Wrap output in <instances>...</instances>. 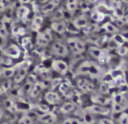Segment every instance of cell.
<instances>
[{"mask_svg":"<svg viewBox=\"0 0 128 124\" xmlns=\"http://www.w3.org/2000/svg\"><path fill=\"white\" fill-rule=\"evenodd\" d=\"M112 112L113 113H123L124 109L128 108V99L126 94L116 93L112 99Z\"/></svg>","mask_w":128,"mask_h":124,"instance_id":"cell-1","label":"cell"},{"mask_svg":"<svg viewBox=\"0 0 128 124\" xmlns=\"http://www.w3.org/2000/svg\"><path fill=\"white\" fill-rule=\"evenodd\" d=\"M77 72L81 74H89L92 77H98L102 74V69L100 68V66L90 61L82 63L79 66Z\"/></svg>","mask_w":128,"mask_h":124,"instance_id":"cell-2","label":"cell"},{"mask_svg":"<svg viewBox=\"0 0 128 124\" xmlns=\"http://www.w3.org/2000/svg\"><path fill=\"white\" fill-rule=\"evenodd\" d=\"M29 65H30V62L28 61H23L20 64L17 65V71L14 75V81L16 83H20L26 78Z\"/></svg>","mask_w":128,"mask_h":124,"instance_id":"cell-3","label":"cell"},{"mask_svg":"<svg viewBox=\"0 0 128 124\" xmlns=\"http://www.w3.org/2000/svg\"><path fill=\"white\" fill-rule=\"evenodd\" d=\"M68 45L74 53H81L85 50V43L77 38H70L68 39Z\"/></svg>","mask_w":128,"mask_h":124,"instance_id":"cell-4","label":"cell"},{"mask_svg":"<svg viewBox=\"0 0 128 124\" xmlns=\"http://www.w3.org/2000/svg\"><path fill=\"white\" fill-rule=\"evenodd\" d=\"M86 111L89 114H92V115H104L106 116L110 114V109L109 108H106L104 106H100V105H92L88 108H86Z\"/></svg>","mask_w":128,"mask_h":124,"instance_id":"cell-5","label":"cell"},{"mask_svg":"<svg viewBox=\"0 0 128 124\" xmlns=\"http://www.w3.org/2000/svg\"><path fill=\"white\" fill-rule=\"evenodd\" d=\"M52 68L54 70L56 73H59L60 74L65 75L68 70V64L63 60H54L52 62Z\"/></svg>","mask_w":128,"mask_h":124,"instance_id":"cell-6","label":"cell"},{"mask_svg":"<svg viewBox=\"0 0 128 124\" xmlns=\"http://www.w3.org/2000/svg\"><path fill=\"white\" fill-rule=\"evenodd\" d=\"M3 53L6 56L10 57V58L18 59L20 57V54H21V52H20V47L17 45L12 44L3 50Z\"/></svg>","mask_w":128,"mask_h":124,"instance_id":"cell-7","label":"cell"},{"mask_svg":"<svg viewBox=\"0 0 128 124\" xmlns=\"http://www.w3.org/2000/svg\"><path fill=\"white\" fill-rule=\"evenodd\" d=\"M38 121L44 124H54L57 121V116L53 112H48L38 117Z\"/></svg>","mask_w":128,"mask_h":124,"instance_id":"cell-8","label":"cell"},{"mask_svg":"<svg viewBox=\"0 0 128 124\" xmlns=\"http://www.w3.org/2000/svg\"><path fill=\"white\" fill-rule=\"evenodd\" d=\"M77 87L84 93H89L94 90V84L86 79H79L77 80Z\"/></svg>","mask_w":128,"mask_h":124,"instance_id":"cell-9","label":"cell"},{"mask_svg":"<svg viewBox=\"0 0 128 124\" xmlns=\"http://www.w3.org/2000/svg\"><path fill=\"white\" fill-rule=\"evenodd\" d=\"M53 49L54 53L60 57H65L68 53V50L65 45H63L60 42H55L53 44Z\"/></svg>","mask_w":128,"mask_h":124,"instance_id":"cell-10","label":"cell"},{"mask_svg":"<svg viewBox=\"0 0 128 124\" xmlns=\"http://www.w3.org/2000/svg\"><path fill=\"white\" fill-rule=\"evenodd\" d=\"M73 25L76 29H84L89 25V22L88 19L84 15H81L79 17H76L72 22Z\"/></svg>","mask_w":128,"mask_h":124,"instance_id":"cell-11","label":"cell"},{"mask_svg":"<svg viewBox=\"0 0 128 124\" xmlns=\"http://www.w3.org/2000/svg\"><path fill=\"white\" fill-rule=\"evenodd\" d=\"M60 3V0H50L49 2L45 4L44 5L41 7V12L44 14H48L51 13L52 11H54V10L56 8V6Z\"/></svg>","mask_w":128,"mask_h":124,"instance_id":"cell-12","label":"cell"},{"mask_svg":"<svg viewBox=\"0 0 128 124\" xmlns=\"http://www.w3.org/2000/svg\"><path fill=\"white\" fill-rule=\"evenodd\" d=\"M45 100L48 104L51 105H55L58 104L60 101V98L59 96V94L56 92H54V91H49L45 94Z\"/></svg>","mask_w":128,"mask_h":124,"instance_id":"cell-13","label":"cell"},{"mask_svg":"<svg viewBox=\"0 0 128 124\" xmlns=\"http://www.w3.org/2000/svg\"><path fill=\"white\" fill-rule=\"evenodd\" d=\"M91 100L96 105H100V106H106V105L110 104L112 99L106 97V96L103 95V94H96L91 97Z\"/></svg>","mask_w":128,"mask_h":124,"instance_id":"cell-14","label":"cell"},{"mask_svg":"<svg viewBox=\"0 0 128 124\" xmlns=\"http://www.w3.org/2000/svg\"><path fill=\"white\" fill-rule=\"evenodd\" d=\"M60 91L65 97L70 98L73 95V88L71 85L68 82H62L60 84Z\"/></svg>","mask_w":128,"mask_h":124,"instance_id":"cell-15","label":"cell"},{"mask_svg":"<svg viewBox=\"0 0 128 124\" xmlns=\"http://www.w3.org/2000/svg\"><path fill=\"white\" fill-rule=\"evenodd\" d=\"M29 13H30V9H29L27 6L20 5V7L17 9L16 16L18 19L23 20V19H25V18H27V16L29 15Z\"/></svg>","mask_w":128,"mask_h":124,"instance_id":"cell-16","label":"cell"},{"mask_svg":"<svg viewBox=\"0 0 128 124\" xmlns=\"http://www.w3.org/2000/svg\"><path fill=\"white\" fill-rule=\"evenodd\" d=\"M51 29L57 33H63L67 29V25L64 22H54L51 25Z\"/></svg>","mask_w":128,"mask_h":124,"instance_id":"cell-17","label":"cell"},{"mask_svg":"<svg viewBox=\"0 0 128 124\" xmlns=\"http://www.w3.org/2000/svg\"><path fill=\"white\" fill-rule=\"evenodd\" d=\"M90 18L96 23H100L105 18V14L99 10H94L90 14Z\"/></svg>","mask_w":128,"mask_h":124,"instance_id":"cell-18","label":"cell"},{"mask_svg":"<svg viewBox=\"0 0 128 124\" xmlns=\"http://www.w3.org/2000/svg\"><path fill=\"white\" fill-rule=\"evenodd\" d=\"M43 23V17L36 16L34 18L32 22V30L34 32H39Z\"/></svg>","mask_w":128,"mask_h":124,"instance_id":"cell-19","label":"cell"},{"mask_svg":"<svg viewBox=\"0 0 128 124\" xmlns=\"http://www.w3.org/2000/svg\"><path fill=\"white\" fill-rule=\"evenodd\" d=\"M103 29H104L107 32L109 33H112V34H116V33H118V28L117 26L112 24L110 22H106L103 25Z\"/></svg>","mask_w":128,"mask_h":124,"instance_id":"cell-20","label":"cell"},{"mask_svg":"<svg viewBox=\"0 0 128 124\" xmlns=\"http://www.w3.org/2000/svg\"><path fill=\"white\" fill-rule=\"evenodd\" d=\"M43 87H44L43 84L37 82V83H36L35 85L32 86V88H31V93H30L31 96H32V97H37V96L40 94V93L42 91Z\"/></svg>","mask_w":128,"mask_h":124,"instance_id":"cell-21","label":"cell"},{"mask_svg":"<svg viewBox=\"0 0 128 124\" xmlns=\"http://www.w3.org/2000/svg\"><path fill=\"white\" fill-rule=\"evenodd\" d=\"M75 108H76V107H75V105H74V103L68 101V102L64 103V104L60 107V110L62 114H68V113H71Z\"/></svg>","mask_w":128,"mask_h":124,"instance_id":"cell-22","label":"cell"},{"mask_svg":"<svg viewBox=\"0 0 128 124\" xmlns=\"http://www.w3.org/2000/svg\"><path fill=\"white\" fill-rule=\"evenodd\" d=\"M17 71V66H13V67H8V68H4L2 71V74L6 78H11L12 76L15 75Z\"/></svg>","mask_w":128,"mask_h":124,"instance_id":"cell-23","label":"cell"},{"mask_svg":"<svg viewBox=\"0 0 128 124\" xmlns=\"http://www.w3.org/2000/svg\"><path fill=\"white\" fill-rule=\"evenodd\" d=\"M89 52L91 56L98 60V59L100 58V56H101L103 49H100L98 46H90V47L89 48Z\"/></svg>","mask_w":128,"mask_h":124,"instance_id":"cell-24","label":"cell"},{"mask_svg":"<svg viewBox=\"0 0 128 124\" xmlns=\"http://www.w3.org/2000/svg\"><path fill=\"white\" fill-rule=\"evenodd\" d=\"M110 54H109V51L107 49H104L102 52V54H101V56H100V58L98 59V61H99L101 64H106L107 62L110 61Z\"/></svg>","mask_w":128,"mask_h":124,"instance_id":"cell-25","label":"cell"},{"mask_svg":"<svg viewBox=\"0 0 128 124\" xmlns=\"http://www.w3.org/2000/svg\"><path fill=\"white\" fill-rule=\"evenodd\" d=\"M112 38L114 39V40H115V42L117 43V44L119 46H124V43L126 42V39H124V36H123L121 33H116V34H114V35L112 36Z\"/></svg>","mask_w":128,"mask_h":124,"instance_id":"cell-26","label":"cell"},{"mask_svg":"<svg viewBox=\"0 0 128 124\" xmlns=\"http://www.w3.org/2000/svg\"><path fill=\"white\" fill-rule=\"evenodd\" d=\"M36 43H37L38 46H46L48 45V41H46V39H44L42 35H41V32H39L37 35V39H36Z\"/></svg>","mask_w":128,"mask_h":124,"instance_id":"cell-27","label":"cell"},{"mask_svg":"<svg viewBox=\"0 0 128 124\" xmlns=\"http://www.w3.org/2000/svg\"><path fill=\"white\" fill-rule=\"evenodd\" d=\"M62 124H84V122L78 118H67L64 120Z\"/></svg>","mask_w":128,"mask_h":124,"instance_id":"cell-28","label":"cell"},{"mask_svg":"<svg viewBox=\"0 0 128 124\" xmlns=\"http://www.w3.org/2000/svg\"><path fill=\"white\" fill-rule=\"evenodd\" d=\"M64 17V11H63V9L62 8H60V9L56 10L54 14V17H53V19L54 20H60L62 19Z\"/></svg>","mask_w":128,"mask_h":124,"instance_id":"cell-29","label":"cell"},{"mask_svg":"<svg viewBox=\"0 0 128 124\" xmlns=\"http://www.w3.org/2000/svg\"><path fill=\"white\" fill-rule=\"evenodd\" d=\"M116 51H117L118 54L120 55V56H126L128 54V46H124H124H121Z\"/></svg>","mask_w":128,"mask_h":124,"instance_id":"cell-30","label":"cell"},{"mask_svg":"<svg viewBox=\"0 0 128 124\" xmlns=\"http://www.w3.org/2000/svg\"><path fill=\"white\" fill-rule=\"evenodd\" d=\"M118 123L119 124H128V113L123 112L118 117Z\"/></svg>","mask_w":128,"mask_h":124,"instance_id":"cell-31","label":"cell"},{"mask_svg":"<svg viewBox=\"0 0 128 124\" xmlns=\"http://www.w3.org/2000/svg\"><path fill=\"white\" fill-rule=\"evenodd\" d=\"M18 124H32V120L28 115H23V116L18 120Z\"/></svg>","mask_w":128,"mask_h":124,"instance_id":"cell-32","label":"cell"},{"mask_svg":"<svg viewBox=\"0 0 128 124\" xmlns=\"http://www.w3.org/2000/svg\"><path fill=\"white\" fill-rule=\"evenodd\" d=\"M110 88H112V87H110V85H109L108 83H106V82H103L102 85L100 86V91H101L104 94H108V93L110 92Z\"/></svg>","mask_w":128,"mask_h":124,"instance_id":"cell-33","label":"cell"},{"mask_svg":"<svg viewBox=\"0 0 128 124\" xmlns=\"http://www.w3.org/2000/svg\"><path fill=\"white\" fill-rule=\"evenodd\" d=\"M41 35H42L43 37H44V39H46V41H48V42H50V41L52 40V39H53V36H52V33L49 29H46L45 32H41Z\"/></svg>","mask_w":128,"mask_h":124,"instance_id":"cell-34","label":"cell"},{"mask_svg":"<svg viewBox=\"0 0 128 124\" xmlns=\"http://www.w3.org/2000/svg\"><path fill=\"white\" fill-rule=\"evenodd\" d=\"M108 47H109V49L117 50L118 48L119 47V46L117 44V43L115 42V40H114V39H112V38H110V39L108 40Z\"/></svg>","mask_w":128,"mask_h":124,"instance_id":"cell-35","label":"cell"},{"mask_svg":"<svg viewBox=\"0 0 128 124\" xmlns=\"http://www.w3.org/2000/svg\"><path fill=\"white\" fill-rule=\"evenodd\" d=\"M85 29V32H89V33H90V32H96V31L98 30V25H96V24H93V25H88L86 28H84Z\"/></svg>","mask_w":128,"mask_h":124,"instance_id":"cell-36","label":"cell"},{"mask_svg":"<svg viewBox=\"0 0 128 124\" xmlns=\"http://www.w3.org/2000/svg\"><path fill=\"white\" fill-rule=\"evenodd\" d=\"M78 7V2L77 3H71V4H67V10L70 12H74Z\"/></svg>","mask_w":128,"mask_h":124,"instance_id":"cell-37","label":"cell"},{"mask_svg":"<svg viewBox=\"0 0 128 124\" xmlns=\"http://www.w3.org/2000/svg\"><path fill=\"white\" fill-rule=\"evenodd\" d=\"M7 43V37L0 35V50H4Z\"/></svg>","mask_w":128,"mask_h":124,"instance_id":"cell-38","label":"cell"},{"mask_svg":"<svg viewBox=\"0 0 128 124\" xmlns=\"http://www.w3.org/2000/svg\"><path fill=\"white\" fill-rule=\"evenodd\" d=\"M11 4V0H0V7L2 9L8 8Z\"/></svg>","mask_w":128,"mask_h":124,"instance_id":"cell-39","label":"cell"},{"mask_svg":"<svg viewBox=\"0 0 128 124\" xmlns=\"http://www.w3.org/2000/svg\"><path fill=\"white\" fill-rule=\"evenodd\" d=\"M27 82H28L29 85L31 86H34L37 83V80H36V77L34 75H29L28 79H27Z\"/></svg>","mask_w":128,"mask_h":124,"instance_id":"cell-40","label":"cell"},{"mask_svg":"<svg viewBox=\"0 0 128 124\" xmlns=\"http://www.w3.org/2000/svg\"><path fill=\"white\" fill-rule=\"evenodd\" d=\"M98 124H114V122H113V121L110 120V119L104 118V119H101V120H99V122H98Z\"/></svg>","mask_w":128,"mask_h":124,"instance_id":"cell-41","label":"cell"},{"mask_svg":"<svg viewBox=\"0 0 128 124\" xmlns=\"http://www.w3.org/2000/svg\"><path fill=\"white\" fill-rule=\"evenodd\" d=\"M0 35H3L4 37H7L8 36V31L4 25L0 27Z\"/></svg>","mask_w":128,"mask_h":124,"instance_id":"cell-42","label":"cell"},{"mask_svg":"<svg viewBox=\"0 0 128 124\" xmlns=\"http://www.w3.org/2000/svg\"><path fill=\"white\" fill-rule=\"evenodd\" d=\"M39 108H40V111H42L44 114L49 112V107L46 106V105L41 104V105H40V106H39Z\"/></svg>","mask_w":128,"mask_h":124,"instance_id":"cell-43","label":"cell"},{"mask_svg":"<svg viewBox=\"0 0 128 124\" xmlns=\"http://www.w3.org/2000/svg\"><path fill=\"white\" fill-rule=\"evenodd\" d=\"M22 45L24 46H27V45H31V39L29 37L27 38H23L22 39Z\"/></svg>","mask_w":128,"mask_h":124,"instance_id":"cell-44","label":"cell"},{"mask_svg":"<svg viewBox=\"0 0 128 124\" xmlns=\"http://www.w3.org/2000/svg\"><path fill=\"white\" fill-rule=\"evenodd\" d=\"M124 79L126 84L128 86V69L124 70Z\"/></svg>","mask_w":128,"mask_h":124,"instance_id":"cell-45","label":"cell"},{"mask_svg":"<svg viewBox=\"0 0 128 124\" xmlns=\"http://www.w3.org/2000/svg\"><path fill=\"white\" fill-rule=\"evenodd\" d=\"M18 1H20V3L22 5H25V4H29L31 2V0H18Z\"/></svg>","mask_w":128,"mask_h":124,"instance_id":"cell-46","label":"cell"},{"mask_svg":"<svg viewBox=\"0 0 128 124\" xmlns=\"http://www.w3.org/2000/svg\"><path fill=\"white\" fill-rule=\"evenodd\" d=\"M123 36H124V39H126V41H128V31H126V32H124L123 33H121Z\"/></svg>","mask_w":128,"mask_h":124,"instance_id":"cell-47","label":"cell"},{"mask_svg":"<svg viewBox=\"0 0 128 124\" xmlns=\"http://www.w3.org/2000/svg\"><path fill=\"white\" fill-rule=\"evenodd\" d=\"M39 4H45V3H48V2H49L50 0H36Z\"/></svg>","mask_w":128,"mask_h":124,"instance_id":"cell-48","label":"cell"},{"mask_svg":"<svg viewBox=\"0 0 128 124\" xmlns=\"http://www.w3.org/2000/svg\"><path fill=\"white\" fill-rule=\"evenodd\" d=\"M77 0H67V4H71V3H77Z\"/></svg>","mask_w":128,"mask_h":124,"instance_id":"cell-49","label":"cell"},{"mask_svg":"<svg viewBox=\"0 0 128 124\" xmlns=\"http://www.w3.org/2000/svg\"><path fill=\"white\" fill-rule=\"evenodd\" d=\"M3 115H4V113H3V110H2V108H1V107H0V120H1V119H2Z\"/></svg>","mask_w":128,"mask_h":124,"instance_id":"cell-50","label":"cell"},{"mask_svg":"<svg viewBox=\"0 0 128 124\" xmlns=\"http://www.w3.org/2000/svg\"><path fill=\"white\" fill-rule=\"evenodd\" d=\"M89 2H90V3H96V2H98V0H88Z\"/></svg>","mask_w":128,"mask_h":124,"instance_id":"cell-51","label":"cell"},{"mask_svg":"<svg viewBox=\"0 0 128 124\" xmlns=\"http://www.w3.org/2000/svg\"><path fill=\"white\" fill-rule=\"evenodd\" d=\"M121 2L124 3V4H128V0H121Z\"/></svg>","mask_w":128,"mask_h":124,"instance_id":"cell-52","label":"cell"},{"mask_svg":"<svg viewBox=\"0 0 128 124\" xmlns=\"http://www.w3.org/2000/svg\"><path fill=\"white\" fill-rule=\"evenodd\" d=\"M2 124H9V123H7V122H4V123H2Z\"/></svg>","mask_w":128,"mask_h":124,"instance_id":"cell-53","label":"cell"}]
</instances>
